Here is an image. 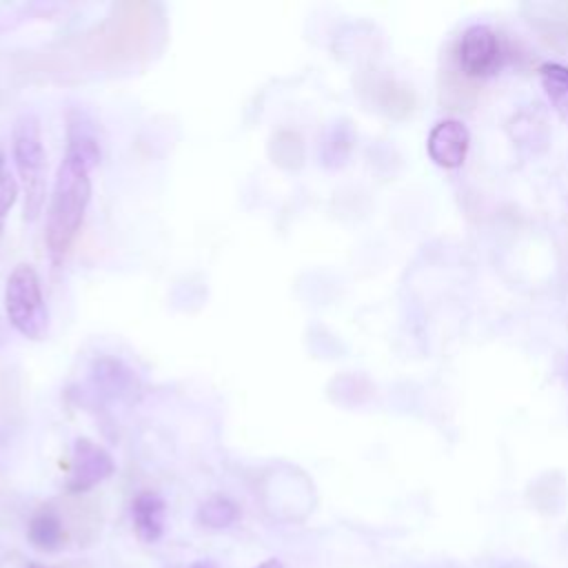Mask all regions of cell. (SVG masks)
<instances>
[{
    "instance_id": "cell-1",
    "label": "cell",
    "mask_w": 568,
    "mask_h": 568,
    "mask_svg": "<svg viewBox=\"0 0 568 568\" xmlns=\"http://www.w3.org/2000/svg\"><path fill=\"white\" fill-rule=\"evenodd\" d=\"M91 169L87 160L64 151L47 209V246L53 260L67 255L84 222L91 200Z\"/></svg>"
},
{
    "instance_id": "cell-2",
    "label": "cell",
    "mask_w": 568,
    "mask_h": 568,
    "mask_svg": "<svg viewBox=\"0 0 568 568\" xmlns=\"http://www.w3.org/2000/svg\"><path fill=\"white\" fill-rule=\"evenodd\" d=\"M11 149L24 191V217L36 220L42 211L47 193V153L40 120L33 113H22L16 118Z\"/></svg>"
},
{
    "instance_id": "cell-3",
    "label": "cell",
    "mask_w": 568,
    "mask_h": 568,
    "mask_svg": "<svg viewBox=\"0 0 568 568\" xmlns=\"http://www.w3.org/2000/svg\"><path fill=\"white\" fill-rule=\"evenodd\" d=\"M4 311L9 324L29 339H42L49 315L40 288V277L33 266L18 264L4 286Z\"/></svg>"
},
{
    "instance_id": "cell-4",
    "label": "cell",
    "mask_w": 568,
    "mask_h": 568,
    "mask_svg": "<svg viewBox=\"0 0 568 568\" xmlns=\"http://www.w3.org/2000/svg\"><path fill=\"white\" fill-rule=\"evenodd\" d=\"M457 60L466 75L484 78L499 69L501 44L499 36L488 24H470L457 42Z\"/></svg>"
},
{
    "instance_id": "cell-5",
    "label": "cell",
    "mask_w": 568,
    "mask_h": 568,
    "mask_svg": "<svg viewBox=\"0 0 568 568\" xmlns=\"http://www.w3.org/2000/svg\"><path fill=\"white\" fill-rule=\"evenodd\" d=\"M115 470L111 455L95 442L80 437L73 444V462L67 479V493L80 495L109 479Z\"/></svg>"
},
{
    "instance_id": "cell-6",
    "label": "cell",
    "mask_w": 568,
    "mask_h": 568,
    "mask_svg": "<svg viewBox=\"0 0 568 568\" xmlns=\"http://www.w3.org/2000/svg\"><path fill=\"white\" fill-rule=\"evenodd\" d=\"M468 144H470V133H468L466 124L455 118L439 120L430 129L428 140H426L430 160L444 169L462 166L466 160V153H468Z\"/></svg>"
},
{
    "instance_id": "cell-7",
    "label": "cell",
    "mask_w": 568,
    "mask_h": 568,
    "mask_svg": "<svg viewBox=\"0 0 568 568\" xmlns=\"http://www.w3.org/2000/svg\"><path fill=\"white\" fill-rule=\"evenodd\" d=\"M133 530L142 544H155L164 535L166 501L155 490H142L131 504Z\"/></svg>"
},
{
    "instance_id": "cell-8",
    "label": "cell",
    "mask_w": 568,
    "mask_h": 568,
    "mask_svg": "<svg viewBox=\"0 0 568 568\" xmlns=\"http://www.w3.org/2000/svg\"><path fill=\"white\" fill-rule=\"evenodd\" d=\"M27 537H29V544L40 552L60 550L64 546V539H67L60 513L51 504L40 506L29 519Z\"/></svg>"
},
{
    "instance_id": "cell-9",
    "label": "cell",
    "mask_w": 568,
    "mask_h": 568,
    "mask_svg": "<svg viewBox=\"0 0 568 568\" xmlns=\"http://www.w3.org/2000/svg\"><path fill=\"white\" fill-rule=\"evenodd\" d=\"M95 388L113 399H133L138 393L135 375L118 359H98L91 371Z\"/></svg>"
},
{
    "instance_id": "cell-10",
    "label": "cell",
    "mask_w": 568,
    "mask_h": 568,
    "mask_svg": "<svg viewBox=\"0 0 568 568\" xmlns=\"http://www.w3.org/2000/svg\"><path fill=\"white\" fill-rule=\"evenodd\" d=\"M67 122H69V126H67V151L80 155L91 166H95L98 160H100V140L95 135V126H93L91 118L84 111L75 109V111H69Z\"/></svg>"
},
{
    "instance_id": "cell-11",
    "label": "cell",
    "mask_w": 568,
    "mask_h": 568,
    "mask_svg": "<svg viewBox=\"0 0 568 568\" xmlns=\"http://www.w3.org/2000/svg\"><path fill=\"white\" fill-rule=\"evenodd\" d=\"M237 517H240V506L226 495H211L197 506V513H195L197 524L211 530H224L233 526Z\"/></svg>"
},
{
    "instance_id": "cell-12",
    "label": "cell",
    "mask_w": 568,
    "mask_h": 568,
    "mask_svg": "<svg viewBox=\"0 0 568 568\" xmlns=\"http://www.w3.org/2000/svg\"><path fill=\"white\" fill-rule=\"evenodd\" d=\"M541 87L559 113V118L568 124V67L559 62H546L539 69Z\"/></svg>"
},
{
    "instance_id": "cell-13",
    "label": "cell",
    "mask_w": 568,
    "mask_h": 568,
    "mask_svg": "<svg viewBox=\"0 0 568 568\" xmlns=\"http://www.w3.org/2000/svg\"><path fill=\"white\" fill-rule=\"evenodd\" d=\"M271 155L273 162H277L280 166H297L304 158L300 135L293 131H280L277 135H273Z\"/></svg>"
},
{
    "instance_id": "cell-14",
    "label": "cell",
    "mask_w": 568,
    "mask_h": 568,
    "mask_svg": "<svg viewBox=\"0 0 568 568\" xmlns=\"http://www.w3.org/2000/svg\"><path fill=\"white\" fill-rule=\"evenodd\" d=\"M351 129L339 122L335 126H331L324 144H322V158H324V164H339L344 162V158L348 155V149H351Z\"/></svg>"
},
{
    "instance_id": "cell-15",
    "label": "cell",
    "mask_w": 568,
    "mask_h": 568,
    "mask_svg": "<svg viewBox=\"0 0 568 568\" xmlns=\"http://www.w3.org/2000/svg\"><path fill=\"white\" fill-rule=\"evenodd\" d=\"M16 197H18V182L7 166L4 153L0 151V233L4 231V222L11 206L16 204Z\"/></svg>"
},
{
    "instance_id": "cell-16",
    "label": "cell",
    "mask_w": 568,
    "mask_h": 568,
    "mask_svg": "<svg viewBox=\"0 0 568 568\" xmlns=\"http://www.w3.org/2000/svg\"><path fill=\"white\" fill-rule=\"evenodd\" d=\"M253 568H284V564L273 557V559H264L262 564H257V566H253Z\"/></svg>"
},
{
    "instance_id": "cell-17",
    "label": "cell",
    "mask_w": 568,
    "mask_h": 568,
    "mask_svg": "<svg viewBox=\"0 0 568 568\" xmlns=\"http://www.w3.org/2000/svg\"><path fill=\"white\" fill-rule=\"evenodd\" d=\"M7 339H9V337H7V328H4L2 322H0V346H2Z\"/></svg>"
},
{
    "instance_id": "cell-18",
    "label": "cell",
    "mask_w": 568,
    "mask_h": 568,
    "mask_svg": "<svg viewBox=\"0 0 568 568\" xmlns=\"http://www.w3.org/2000/svg\"><path fill=\"white\" fill-rule=\"evenodd\" d=\"M27 568H55V566H49V564H38V561H33V564H27Z\"/></svg>"
},
{
    "instance_id": "cell-19",
    "label": "cell",
    "mask_w": 568,
    "mask_h": 568,
    "mask_svg": "<svg viewBox=\"0 0 568 568\" xmlns=\"http://www.w3.org/2000/svg\"><path fill=\"white\" fill-rule=\"evenodd\" d=\"M191 568H213L211 564H206V561H197V564H193Z\"/></svg>"
}]
</instances>
